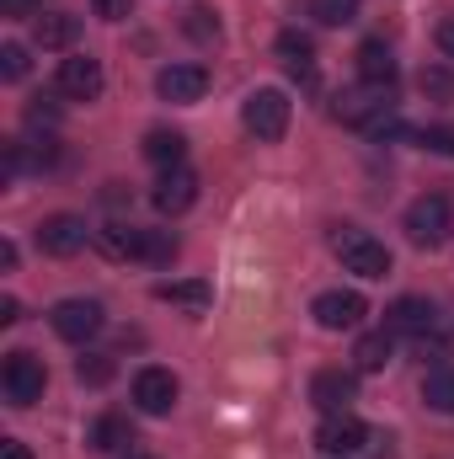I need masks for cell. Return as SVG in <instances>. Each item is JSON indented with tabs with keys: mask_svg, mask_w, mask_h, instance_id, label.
Listing matches in <instances>:
<instances>
[{
	"mask_svg": "<svg viewBox=\"0 0 454 459\" xmlns=\"http://www.w3.org/2000/svg\"><path fill=\"white\" fill-rule=\"evenodd\" d=\"M332 251H337L342 273H358V278H385V273H390V251H385V240H374L369 230L342 225L337 235H332Z\"/></svg>",
	"mask_w": 454,
	"mask_h": 459,
	"instance_id": "6da1fadb",
	"label": "cell"
},
{
	"mask_svg": "<svg viewBox=\"0 0 454 459\" xmlns=\"http://www.w3.org/2000/svg\"><path fill=\"white\" fill-rule=\"evenodd\" d=\"M289 113H294V102H289L278 86H262V91L246 97L240 123H246V134H257L262 144H278V139L289 134Z\"/></svg>",
	"mask_w": 454,
	"mask_h": 459,
	"instance_id": "7a4b0ae2",
	"label": "cell"
},
{
	"mask_svg": "<svg viewBox=\"0 0 454 459\" xmlns=\"http://www.w3.org/2000/svg\"><path fill=\"white\" fill-rule=\"evenodd\" d=\"M43 385H48V374H43V358H32V352H5V363H0V390H5V401L16 406V411H27V406H38L43 401Z\"/></svg>",
	"mask_w": 454,
	"mask_h": 459,
	"instance_id": "3957f363",
	"label": "cell"
},
{
	"mask_svg": "<svg viewBox=\"0 0 454 459\" xmlns=\"http://www.w3.org/2000/svg\"><path fill=\"white\" fill-rule=\"evenodd\" d=\"M450 225H454V209L444 193H423L412 209H406V235L417 246H444L450 240Z\"/></svg>",
	"mask_w": 454,
	"mask_h": 459,
	"instance_id": "277c9868",
	"label": "cell"
},
{
	"mask_svg": "<svg viewBox=\"0 0 454 459\" xmlns=\"http://www.w3.org/2000/svg\"><path fill=\"white\" fill-rule=\"evenodd\" d=\"M310 316H316V326H321V332H353V326L369 316V305H363V294H358V289H327V294H316Z\"/></svg>",
	"mask_w": 454,
	"mask_h": 459,
	"instance_id": "5b68a950",
	"label": "cell"
},
{
	"mask_svg": "<svg viewBox=\"0 0 454 459\" xmlns=\"http://www.w3.org/2000/svg\"><path fill=\"white\" fill-rule=\"evenodd\" d=\"M48 326L65 337V342H92L102 332V305L97 299H59L48 310Z\"/></svg>",
	"mask_w": 454,
	"mask_h": 459,
	"instance_id": "8992f818",
	"label": "cell"
},
{
	"mask_svg": "<svg viewBox=\"0 0 454 459\" xmlns=\"http://www.w3.org/2000/svg\"><path fill=\"white\" fill-rule=\"evenodd\" d=\"M177 395H182V385H177L171 368H139V374H134V406H139L144 417H166V411L177 406Z\"/></svg>",
	"mask_w": 454,
	"mask_h": 459,
	"instance_id": "52a82bcc",
	"label": "cell"
},
{
	"mask_svg": "<svg viewBox=\"0 0 454 459\" xmlns=\"http://www.w3.org/2000/svg\"><path fill=\"white\" fill-rule=\"evenodd\" d=\"M86 240H97V230H86L81 214H48L38 225V246L48 256H75V251H86Z\"/></svg>",
	"mask_w": 454,
	"mask_h": 459,
	"instance_id": "ba28073f",
	"label": "cell"
},
{
	"mask_svg": "<svg viewBox=\"0 0 454 459\" xmlns=\"http://www.w3.org/2000/svg\"><path fill=\"white\" fill-rule=\"evenodd\" d=\"M363 444H369V428H363L353 411H332V417L316 428V449H321V455H332V459L358 455Z\"/></svg>",
	"mask_w": 454,
	"mask_h": 459,
	"instance_id": "9c48e42d",
	"label": "cell"
},
{
	"mask_svg": "<svg viewBox=\"0 0 454 459\" xmlns=\"http://www.w3.org/2000/svg\"><path fill=\"white\" fill-rule=\"evenodd\" d=\"M54 86H59V97H70V102H97V97H102V65H97L92 54H75V59L59 65Z\"/></svg>",
	"mask_w": 454,
	"mask_h": 459,
	"instance_id": "30bf717a",
	"label": "cell"
},
{
	"mask_svg": "<svg viewBox=\"0 0 454 459\" xmlns=\"http://www.w3.org/2000/svg\"><path fill=\"white\" fill-rule=\"evenodd\" d=\"M155 91H161L166 102H177V108H193V102H204V91H209V70H204V65H166V70L155 75Z\"/></svg>",
	"mask_w": 454,
	"mask_h": 459,
	"instance_id": "8fae6325",
	"label": "cell"
},
{
	"mask_svg": "<svg viewBox=\"0 0 454 459\" xmlns=\"http://www.w3.org/2000/svg\"><path fill=\"white\" fill-rule=\"evenodd\" d=\"M310 401L332 417V411H347L353 401H358V374H347V368H321L316 379H310Z\"/></svg>",
	"mask_w": 454,
	"mask_h": 459,
	"instance_id": "7c38bea8",
	"label": "cell"
},
{
	"mask_svg": "<svg viewBox=\"0 0 454 459\" xmlns=\"http://www.w3.org/2000/svg\"><path fill=\"white\" fill-rule=\"evenodd\" d=\"M193 198H198V177H193L188 166L161 171V182H155V193H150V204H155L161 214H182V209H193Z\"/></svg>",
	"mask_w": 454,
	"mask_h": 459,
	"instance_id": "4fadbf2b",
	"label": "cell"
},
{
	"mask_svg": "<svg viewBox=\"0 0 454 459\" xmlns=\"http://www.w3.org/2000/svg\"><path fill=\"white\" fill-rule=\"evenodd\" d=\"M439 326V310L433 299H417V294H401L390 310H385V332H406V337H423Z\"/></svg>",
	"mask_w": 454,
	"mask_h": 459,
	"instance_id": "5bb4252c",
	"label": "cell"
},
{
	"mask_svg": "<svg viewBox=\"0 0 454 459\" xmlns=\"http://www.w3.org/2000/svg\"><path fill=\"white\" fill-rule=\"evenodd\" d=\"M358 81L363 86H380V91H390L396 86V59H390V48L380 43V38H369V43H358Z\"/></svg>",
	"mask_w": 454,
	"mask_h": 459,
	"instance_id": "9a60e30c",
	"label": "cell"
},
{
	"mask_svg": "<svg viewBox=\"0 0 454 459\" xmlns=\"http://www.w3.org/2000/svg\"><path fill=\"white\" fill-rule=\"evenodd\" d=\"M390 113V91H380V86H363V91H347L337 97V117L342 123H358V128H369L374 117Z\"/></svg>",
	"mask_w": 454,
	"mask_h": 459,
	"instance_id": "2e32d148",
	"label": "cell"
},
{
	"mask_svg": "<svg viewBox=\"0 0 454 459\" xmlns=\"http://www.w3.org/2000/svg\"><path fill=\"white\" fill-rule=\"evenodd\" d=\"M278 54H284V65H289V75L294 81H316V43L305 38V32H278Z\"/></svg>",
	"mask_w": 454,
	"mask_h": 459,
	"instance_id": "e0dca14e",
	"label": "cell"
},
{
	"mask_svg": "<svg viewBox=\"0 0 454 459\" xmlns=\"http://www.w3.org/2000/svg\"><path fill=\"white\" fill-rule=\"evenodd\" d=\"M182 155H188V139H182L177 128H150V134H144V160H150V166L171 171V166H182Z\"/></svg>",
	"mask_w": 454,
	"mask_h": 459,
	"instance_id": "ac0fdd59",
	"label": "cell"
},
{
	"mask_svg": "<svg viewBox=\"0 0 454 459\" xmlns=\"http://www.w3.org/2000/svg\"><path fill=\"white\" fill-rule=\"evenodd\" d=\"M86 444H92V449H102V455H113V449H128V444H134V428H128V417L102 411V417L86 428Z\"/></svg>",
	"mask_w": 454,
	"mask_h": 459,
	"instance_id": "d6986e66",
	"label": "cell"
},
{
	"mask_svg": "<svg viewBox=\"0 0 454 459\" xmlns=\"http://www.w3.org/2000/svg\"><path fill=\"white\" fill-rule=\"evenodd\" d=\"M75 32H81V22L70 11H48V16L32 22V43L38 48H65V43H75Z\"/></svg>",
	"mask_w": 454,
	"mask_h": 459,
	"instance_id": "ffe728a7",
	"label": "cell"
},
{
	"mask_svg": "<svg viewBox=\"0 0 454 459\" xmlns=\"http://www.w3.org/2000/svg\"><path fill=\"white\" fill-rule=\"evenodd\" d=\"M155 299L161 305H182V310H209L214 289L204 278H188V283H155Z\"/></svg>",
	"mask_w": 454,
	"mask_h": 459,
	"instance_id": "44dd1931",
	"label": "cell"
},
{
	"mask_svg": "<svg viewBox=\"0 0 454 459\" xmlns=\"http://www.w3.org/2000/svg\"><path fill=\"white\" fill-rule=\"evenodd\" d=\"M423 401H428V411L454 417V363H433V368H428V379H423Z\"/></svg>",
	"mask_w": 454,
	"mask_h": 459,
	"instance_id": "7402d4cb",
	"label": "cell"
},
{
	"mask_svg": "<svg viewBox=\"0 0 454 459\" xmlns=\"http://www.w3.org/2000/svg\"><path fill=\"white\" fill-rule=\"evenodd\" d=\"M385 363H390V332L358 337V347H353V368H358V374H380Z\"/></svg>",
	"mask_w": 454,
	"mask_h": 459,
	"instance_id": "603a6c76",
	"label": "cell"
},
{
	"mask_svg": "<svg viewBox=\"0 0 454 459\" xmlns=\"http://www.w3.org/2000/svg\"><path fill=\"white\" fill-rule=\"evenodd\" d=\"M182 32H188L193 43H204V48H214L225 27H220V11H214V5H193V11L182 16Z\"/></svg>",
	"mask_w": 454,
	"mask_h": 459,
	"instance_id": "cb8c5ba5",
	"label": "cell"
},
{
	"mask_svg": "<svg viewBox=\"0 0 454 459\" xmlns=\"http://www.w3.org/2000/svg\"><path fill=\"white\" fill-rule=\"evenodd\" d=\"M177 240L171 230H134V262H171Z\"/></svg>",
	"mask_w": 454,
	"mask_h": 459,
	"instance_id": "d4e9b609",
	"label": "cell"
},
{
	"mask_svg": "<svg viewBox=\"0 0 454 459\" xmlns=\"http://www.w3.org/2000/svg\"><path fill=\"white\" fill-rule=\"evenodd\" d=\"M358 11H363V0H310V16L321 27H347V22H358Z\"/></svg>",
	"mask_w": 454,
	"mask_h": 459,
	"instance_id": "484cf974",
	"label": "cell"
},
{
	"mask_svg": "<svg viewBox=\"0 0 454 459\" xmlns=\"http://www.w3.org/2000/svg\"><path fill=\"white\" fill-rule=\"evenodd\" d=\"M417 86H423V97H428V102H454V70H450V65H423Z\"/></svg>",
	"mask_w": 454,
	"mask_h": 459,
	"instance_id": "4316f807",
	"label": "cell"
},
{
	"mask_svg": "<svg viewBox=\"0 0 454 459\" xmlns=\"http://www.w3.org/2000/svg\"><path fill=\"white\" fill-rule=\"evenodd\" d=\"M75 374H81V385H108L113 379V358L108 352H92V358L75 363Z\"/></svg>",
	"mask_w": 454,
	"mask_h": 459,
	"instance_id": "83f0119b",
	"label": "cell"
},
{
	"mask_svg": "<svg viewBox=\"0 0 454 459\" xmlns=\"http://www.w3.org/2000/svg\"><path fill=\"white\" fill-rule=\"evenodd\" d=\"M417 144L433 150V155H454V123H428V128L417 134Z\"/></svg>",
	"mask_w": 454,
	"mask_h": 459,
	"instance_id": "f1b7e54d",
	"label": "cell"
},
{
	"mask_svg": "<svg viewBox=\"0 0 454 459\" xmlns=\"http://www.w3.org/2000/svg\"><path fill=\"white\" fill-rule=\"evenodd\" d=\"M0 75L5 81H27V48L22 43H5L0 48Z\"/></svg>",
	"mask_w": 454,
	"mask_h": 459,
	"instance_id": "f546056e",
	"label": "cell"
},
{
	"mask_svg": "<svg viewBox=\"0 0 454 459\" xmlns=\"http://www.w3.org/2000/svg\"><path fill=\"white\" fill-rule=\"evenodd\" d=\"M92 11L102 22H123V16H134V0H92Z\"/></svg>",
	"mask_w": 454,
	"mask_h": 459,
	"instance_id": "4dcf8cb0",
	"label": "cell"
},
{
	"mask_svg": "<svg viewBox=\"0 0 454 459\" xmlns=\"http://www.w3.org/2000/svg\"><path fill=\"white\" fill-rule=\"evenodd\" d=\"M439 54L454 59V16H450V22H439Z\"/></svg>",
	"mask_w": 454,
	"mask_h": 459,
	"instance_id": "1f68e13d",
	"label": "cell"
},
{
	"mask_svg": "<svg viewBox=\"0 0 454 459\" xmlns=\"http://www.w3.org/2000/svg\"><path fill=\"white\" fill-rule=\"evenodd\" d=\"M16 321H22V305L5 294V299H0V326H16Z\"/></svg>",
	"mask_w": 454,
	"mask_h": 459,
	"instance_id": "d6a6232c",
	"label": "cell"
},
{
	"mask_svg": "<svg viewBox=\"0 0 454 459\" xmlns=\"http://www.w3.org/2000/svg\"><path fill=\"white\" fill-rule=\"evenodd\" d=\"M0 459H32V449H27L22 438H5V444H0Z\"/></svg>",
	"mask_w": 454,
	"mask_h": 459,
	"instance_id": "836d02e7",
	"label": "cell"
},
{
	"mask_svg": "<svg viewBox=\"0 0 454 459\" xmlns=\"http://www.w3.org/2000/svg\"><path fill=\"white\" fill-rule=\"evenodd\" d=\"M0 267H5V273H16V246H11V240L0 246Z\"/></svg>",
	"mask_w": 454,
	"mask_h": 459,
	"instance_id": "e575fe53",
	"label": "cell"
},
{
	"mask_svg": "<svg viewBox=\"0 0 454 459\" xmlns=\"http://www.w3.org/2000/svg\"><path fill=\"white\" fill-rule=\"evenodd\" d=\"M32 5H43V0H5V11H32Z\"/></svg>",
	"mask_w": 454,
	"mask_h": 459,
	"instance_id": "d590c367",
	"label": "cell"
},
{
	"mask_svg": "<svg viewBox=\"0 0 454 459\" xmlns=\"http://www.w3.org/2000/svg\"><path fill=\"white\" fill-rule=\"evenodd\" d=\"M128 459H155V455H128Z\"/></svg>",
	"mask_w": 454,
	"mask_h": 459,
	"instance_id": "8d00e7d4",
	"label": "cell"
},
{
	"mask_svg": "<svg viewBox=\"0 0 454 459\" xmlns=\"http://www.w3.org/2000/svg\"><path fill=\"white\" fill-rule=\"evenodd\" d=\"M327 459H332V455H327Z\"/></svg>",
	"mask_w": 454,
	"mask_h": 459,
	"instance_id": "74e56055",
	"label": "cell"
}]
</instances>
